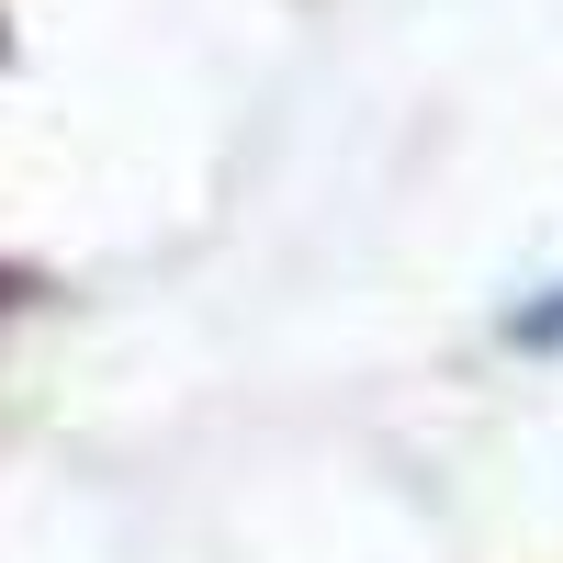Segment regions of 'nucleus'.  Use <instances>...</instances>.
<instances>
[{"instance_id":"1","label":"nucleus","mask_w":563,"mask_h":563,"mask_svg":"<svg viewBox=\"0 0 563 563\" xmlns=\"http://www.w3.org/2000/svg\"><path fill=\"white\" fill-rule=\"evenodd\" d=\"M519 350H563V282H552L541 305H519Z\"/></svg>"}]
</instances>
